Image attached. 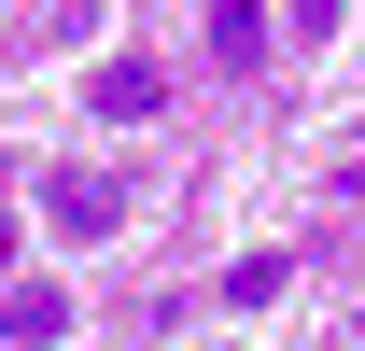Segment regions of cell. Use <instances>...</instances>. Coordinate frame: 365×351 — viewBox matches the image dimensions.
Listing matches in <instances>:
<instances>
[{
  "label": "cell",
  "mask_w": 365,
  "mask_h": 351,
  "mask_svg": "<svg viewBox=\"0 0 365 351\" xmlns=\"http://www.w3.org/2000/svg\"><path fill=\"white\" fill-rule=\"evenodd\" d=\"M85 113H113V127H155V113H169V71H155V56H98V71H85Z\"/></svg>",
  "instance_id": "obj_3"
},
{
  "label": "cell",
  "mask_w": 365,
  "mask_h": 351,
  "mask_svg": "<svg viewBox=\"0 0 365 351\" xmlns=\"http://www.w3.org/2000/svg\"><path fill=\"white\" fill-rule=\"evenodd\" d=\"M281 281H295V253H239V267H225V309H267Z\"/></svg>",
  "instance_id": "obj_5"
},
{
  "label": "cell",
  "mask_w": 365,
  "mask_h": 351,
  "mask_svg": "<svg viewBox=\"0 0 365 351\" xmlns=\"http://www.w3.org/2000/svg\"><path fill=\"white\" fill-rule=\"evenodd\" d=\"M281 14H295V43H323V29H337L351 0H281Z\"/></svg>",
  "instance_id": "obj_6"
},
{
  "label": "cell",
  "mask_w": 365,
  "mask_h": 351,
  "mask_svg": "<svg viewBox=\"0 0 365 351\" xmlns=\"http://www.w3.org/2000/svg\"><path fill=\"white\" fill-rule=\"evenodd\" d=\"M0 337H14V351H56V337H71V281H0Z\"/></svg>",
  "instance_id": "obj_4"
},
{
  "label": "cell",
  "mask_w": 365,
  "mask_h": 351,
  "mask_svg": "<svg viewBox=\"0 0 365 351\" xmlns=\"http://www.w3.org/2000/svg\"><path fill=\"white\" fill-rule=\"evenodd\" d=\"M197 43H211V71H225V85H253V71H267V0H211V14H197Z\"/></svg>",
  "instance_id": "obj_2"
},
{
  "label": "cell",
  "mask_w": 365,
  "mask_h": 351,
  "mask_svg": "<svg viewBox=\"0 0 365 351\" xmlns=\"http://www.w3.org/2000/svg\"><path fill=\"white\" fill-rule=\"evenodd\" d=\"M0 281H14V225H0Z\"/></svg>",
  "instance_id": "obj_7"
},
{
  "label": "cell",
  "mask_w": 365,
  "mask_h": 351,
  "mask_svg": "<svg viewBox=\"0 0 365 351\" xmlns=\"http://www.w3.org/2000/svg\"><path fill=\"white\" fill-rule=\"evenodd\" d=\"M43 225H56V239H113V225H127V183H113V169H56L43 183Z\"/></svg>",
  "instance_id": "obj_1"
},
{
  "label": "cell",
  "mask_w": 365,
  "mask_h": 351,
  "mask_svg": "<svg viewBox=\"0 0 365 351\" xmlns=\"http://www.w3.org/2000/svg\"><path fill=\"white\" fill-rule=\"evenodd\" d=\"M0 183H14V155H0Z\"/></svg>",
  "instance_id": "obj_8"
}]
</instances>
